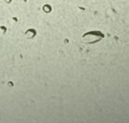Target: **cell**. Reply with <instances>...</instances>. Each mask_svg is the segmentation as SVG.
<instances>
[{
  "instance_id": "cell-1",
  "label": "cell",
  "mask_w": 129,
  "mask_h": 123,
  "mask_svg": "<svg viewBox=\"0 0 129 123\" xmlns=\"http://www.w3.org/2000/svg\"><path fill=\"white\" fill-rule=\"evenodd\" d=\"M103 37L104 35L99 31H92L83 36V43H94L101 40Z\"/></svg>"
}]
</instances>
